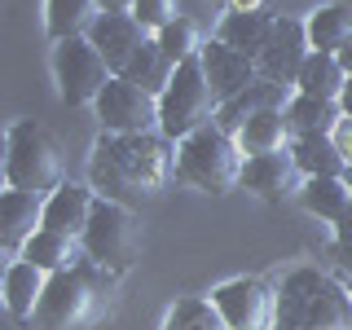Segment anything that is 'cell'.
<instances>
[{"label": "cell", "instance_id": "cell-20", "mask_svg": "<svg viewBox=\"0 0 352 330\" xmlns=\"http://www.w3.org/2000/svg\"><path fill=\"white\" fill-rule=\"evenodd\" d=\"M286 119H291L295 137H335V128L344 124V106L339 102H322V97H304L295 93L291 106H286Z\"/></svg>", "mask_w": 352, "mask_h": 330}, {"label": "cell", "instance_id": "cell-33", "mask_svg": "<svg viewBox=\"0 0 352 330\" xmlns=\"http://www.w3.org/2000/svg\"><path fill=\"white\" fill-rule=\"evenodd\" d=\"M97 9H102V14H132L137 0H97Z\"/></svg>", "mask_w": 352, "mask_h": 330}, {"label": "cell", "instance_id": "cell-28", "mask_svg": "<svg viewBox=\"0 0 352 330\" xmlns=\"http://www.w3.org/2000/svg\"><path fill=\"white\" fill-rule=\"evenodd\" d=\"M172 75H176V62L159 49V40L150 36V40L137 49V58L128 62L124 80L141 84V88H146V93H154V97H163V93H168V84H172Z\"/></svg>", "mask_w": 352, "mask_h": 330}, {"label": "cell", "instance_id": "cell-15", "mask_svg": "<svg viewBox=\"0 0 352 330\" xmlns=\"http://www.w3.org/2000/svg\"><path fill=\"white\" fill-rule=\"evenodd\" d=\"M291 97H295V88L273 84V80H256L247 93H238L234 102H225V106L216 110V128H225L229 137H238L247 119L264 115V110H286V106H291Z\"/></svg>", "mask_w": 352, "mask_h": 330}, {"label": "cell", "instance_id": "cell-19", "mask_svg": "<svg viewBox=\"0 0 352 330\" xmlns=\"http://www.w3.org/2000/svg\"><path fill=\"white\" fill-rule=\"evenodd\" d=\"M44 291H49V273L44 269H36L31 260L9 264V273H5V304H9V313H14L18 322H27V317L40 313Z\"/></svg>", "mask_w": 352, "mask_h": 330}, {"label": "cell", "instance_id": "cell-35", "mask_svg": "<svg viewBox=\"0 0 352 330\" xmlns=\"http://www.w3.org/2000/svg\"><path fill=\"white\" fill-rule=\"evenodd\" d=\"M335 242H352V207H348V216L335 225Z\"/></svg>", "mask_w": 352, "mask_h": 330}, {"label": "cell", "instance_id": "cell-37", "mask_svg": "<svg viewBox=\"0 0 352 330\" xmlns=\"http://www.w3.org/2000/svg\"><path fill=\"white\" fill-rule=\"evenodd\" d=\"M339 106H344V115L352 119V75H348V84H344V97H339Z\"/></svg>", "mask_w": 352, "mask_h": 330}, {"label": "cell", "instance_id": "cell-17", "mask_svg": "<svg viewBox=\"0 0 352 330\" xmlns=\"http://www.w3.org/2000/svg\"><path fill=\"white\" fill-rule=\"evenodd\" d=\"M93 207H97V190H84V185H58V190L44 198V229L84 238L88 220H93Z\"/></svg>", "mask_w": 352, "mask_h": 330}, {"label": "cell", "instance_id": "cell-11", "mask_svg": "<svg viewBox=\"0 0 352 330\" xmlns=\"http://www.w3.org/2000/svg\"><path fill=\"white\" fill-rule=\"evenodd\" d=\"M308 53H313V44H308V22L278 14L273 36H269V44H264V53L256 58L260 80L295 88V80H300V71H304V62H308Z\"/></svg>", "mask_w": 352, "mask_h": 330}, {"label": "cell", "instance_id": "cell-40", "mask_svg": "<svg viewBox=\"0 0 352 330\" xmlns=\"http://www.w3.org/2000/svg\"><path fill=\"white\" fill-rule=\"evenodd\" d=\"M348 291H352V286H348Z\"/></svg>", "mask_w": 352, "mask_h": 330}, {"label": "cell", "instance_id": "cell-12", "mask_svg": "<svg viewBox=\"0 0 352 330\" xmlns=\"http://www.w3.org/2000/svg\"><path fill=\"white\" fill-rule=\"evenodd\" d=\"M242 185L256 198H264V203H282L286 194L304 190V172L295 163L291 146H286V150H273V154H251L247 168H242Z\"/></svg>", "mask_w": 352, "mask_h": 330}, {"label": "cell", "instance_id": "cell-25", "mask_svg": "<svg viewBox=\"0 0 352 330\" xmlns=\"http://www.w3.org/2000/svg\"><path fill=\"white\" fill-rule=\"evenodd\" d=\"M308 44L313 53H344L352 44V9L348 5H322L317 14H308Z\"/></svg>", "mask_w": 352, "mask_h": 330}, {"label": "cell", "instance_id": "cell-24", "mask_svg": "<svg viewBox=\"0 0 352 330\" xmlns=\"http://www.w3.org/2000/svg\"><path fill=\"white\" fill-rule=\"evenodd\" d=\"M344 84H348V71L339 66L335 53H308L300 80H295V93L322 97V102H339V97H344Z\"/></svg>", "mask_w": 352, "mask_h": 330}, {"label": "cell", "instance_id": "cell-36", "mask_svg": "<svg viewBox=\"0 0 352 330\" xmlns=\"http://www.w3.org/2000/svg\"><path fill=\"white\" fill-rule=\"evenodd\" d=\"M229 9H242V14H251V9H264V0H229Z\"/></svg>", "mask_w": 352, "mask_h": 330}, {"label": "cell", "instance_id": "cell-38", "mask_svg": "<svg viewBox=\"0 0 352 330\" xmlns=\"http://www.w3.org/2000/svg\"><path fill=\"white\" fill-rule=\"evenodd\" d=\"M339 66H344V71L352 75V44H348V49H344V53H339Z\"/></svg>", "mask_w": 352, "mask_h": 330}, {"label": "cell", "instance_id": "cell-31", "mask_svg": "<svg viewBox=\"0 0 352 330\" xmlns=\"http://www.w3.org/2000/svg\"><path fill=\"white\" fill-rule=\"evenodd\" d=\"M132 18L141 22V27L150 31V36H159L168 22H176V0H137V9H132Z\"/></svg>", "mask_w": 352, "mask_h": 330}, {"label": "cell", "instance_id": "cell-2", "mask_svg": "<svg viewBox=\"0 0 352 330\" xmlns=\"http://www.w3.org/2000/svg\"><path fill=\"white\" fill-rule=\"evenodd\" d=\"M115 282H119V273L102 269L84 251V260L75 269L49 273V291L40 300L36 330H80L88 322H97L102 308L110 304V295H115Z\"/></svg>", "mask_w": 352, "mask_h": 330}, {"label": "cell", "instance_id": "cell-3", "mask_svg": "<svg viewBox=\"0 0 352 330\" xmlns=\"http://www.w3.org/2000/svg\"><path fill=\"white\" fill-rule=\"evenodd\" d=\"M273 330H352V291L322 269H291L278 286Z\"/></svg>", "mask_w": 352, "mask_h": 330}, {"label": "cell", "instance_id": "cell-7", "mask_svg": "<svg viewBox=\"0 0 352 330\" xmlns=\"http://www.w3.org/2000/svg\"><path fill=\"white\" fill-rule=\"evenodd\" d=\"M80 242H84L88 260H97L102 269L119 273V278L141 260V225H137V216H132V207L110 203V198H97L93 220H88Z\"/></svg>", "mask_w": 352, "mask_h": 330}, {"label": "cell", "instance_id": "cell-30", "mask_svg": "<svg viewBox=\"0 0 352 330\" xmlns=\"http://www.w3.org/2000/svg\"><path fill=\"white\" fill-rule=\"evenodd\" d=\"M154 40H159V49L168 53V58H172L176 66H181V62H194L198 53H203V40H198V27H194L190 18H176V22H168V27H163V31H159Z\"/></svg>", "mask_w": 352, "mask_h": 330}, {"label": "cell", "instance_id": "cell-14", "mask_svg": "<svg viewBox=\"0 0 352 330\" xmlns=\"http://www.w3.org/2000/svg\"><path fill=\"white\" fill-rule=\"evenodd\" d=\"M88 40L97 44V53L106 58V66L115 75H124L128 71V62L137 58V49L150 40V31L141 27L132 14H102L93 22V31H88Z\"/></svg>", "mask_w": 352, "mask_h": 330}, {"label": "cell", "instance_id": "cell-16", "mask_svg": "<svg viewBox=\"0 0 352 330\" xmlns=\"http://www.w3.org/2000/svg\"><path fill=\"white\" fill-rule=\"evenodd\" d=\"M44 229V194L5 190L0 198V242L5 251H22Z\"/></svg>", "mask_w": 352, "mask_h": 330}, {"label": "cell", "instance_id": "cell-1", "mask_svg": "<svg viewBox=\"0 0 352 330\" xmlns=\"http://www.w3.org/2000/svg\"><path fill=\"white\" fill-rule=\"evenodd\" d=\"M88 176H93L97 198L132 207L141 198H154L176 176V141H168L163 132H141V137L102 132L93 146Z\"/></svg>", "mask_w": 352, "mask_h": 330}, {"label": "cell", "instance_id": "cell-23", "mask_svg": "<svg viewBox=\"0 0 352 330\" xmlns=\"http://www.w3.org/2000/svg\"><path fill=\"white\" fill-rule=\"evenodd\" d=\"M300 203H304V212L339 225L352 207V185H348V176H313V181H304Z\"/></svg>", "mask_w": 352, "mask_h": 330}, {"label": "cell", "instance_id": "cell-10", "mask_svg": "<svg viewBox=\"0 0 352 330\" xmlns=\"http://www.w3.org/2000/svg\"><path fill=\"white\" fill-rule=\"evenodd\" d=\"M212 304L225 313L229 330H273L278 326V291L260 278H234L212 291Z\"/></svg>", "mask_w": 352, "mask_h": 330}, {"label": "cell", "instance_id": "cell-39", "mask_svg": "<svg viewBox=\"0 0 352 330\" xmlns=\"http://www.w3.org/2000/svg\"><path fill=\"white\" fill-rule=\"evenodd\" d=\"M348 185H352V168H348Z\"/></svg>", "mask_w": 352, "mask_h": 330}, {"label": "cell", "instance_id": "cell-27", "mask_svg": "<svg viewBox=\"0 0 352 330\" xmlns=\"http://www.w3.org/2000/svg\"><path fill=\"white\" fill-rule=\"evenodd\" d=\"M291 154L300 163L304 181H313V176H348V163L339 154L335 137H291Z\"/></svg>", "mask_w": 352, "mask_h": 330}, {"label": "cell", "instance_id": "cell-22", "mask_svg": "<svg viewBox=\"0 0 352 330\" xmlns=\"http://www.w3.org/2000/svg\"><path fill=\"white\" fill-rule=\"evenodd\" d=\"M22 260H31L36 269L44 273H62V269H75L84 260V242L71 238V234H53V229H40L36 238L22 247Z\"/></svg>", "mask_w": 352, "mask_h": 330}, {"label": "cell", "instance_id": "cell-29", "mask_svg": "<svg viewBox=\"0 0 352 330\" xmlns=\"http://www.w3.org/2000/svg\"><path fill=\"white\" fill-rule=\"evenodd\" d=\"M163 330H229V322L212 300H181L168 313Z\"/></svg>", "mask_w": 352, "mask_h": 330}, {"label": "cell", "instance_id": "cell-18", "mask_svg": "<svg viewBox=\"0 0 352 330\" xmlns=\"http://www.w3.org/2000/svg\"><path fill=\"white\" fill-rule=\"evenodd\" d=\"M273 22H278V14H269V9H251V14L229 9V14L220 18L216 40L229 44V49H238V53H247V58H260L269 36H273Z\"/></svg>", "mask_w": 352, "mask_h": 330}, {"label": "cell", "instance_id": "cell-9", "mask_svg": "<svg viewBox=\"0 0 352 330\" xmlns=\"http://www.w3.org/2000/svg\"><path fill=\"white\" fill-rule=\"evenodd\" d=\"M97 119H102V132H115V137H141V132H159V97L146 93L141 84L115 80L106 84V93L97 97Z\"/></svg>", "mask_w": 352, "mask_h": 330}, {"label": "cell", "instance_id": "cell-4", "mask_svg": "<svg viewBox=\"0 0 352 330\" xmlns=\"http://www.w3.org/2000/svg\"><path fill=\"white\" fill-rule=\"evenodd\" d=\"M242 168H247V154H242L238 137H229L225 128L207 124L194 137L176 141V176L190 181L203 194H229L242 185Z\"/></svg>", "mask_w": 352, "mask_h": 330}, {"label": "cell", "instance_id": "cell-34", "mask_svg": "<svg viewBox=\"0 0 352 330\" xmlns=\"http://www.w3.org/2000/svg\"><path fill=\"white\" fill-rule=\"evenodd\" d=\"M335 260L344 264V273H352V242H335Z\"/></svg>", "mask_w": 352, "mask_h": 330}, {"label": "cell", "instance_id": "cell-26", "mask_svg": "<svg viewBox=\"0 0 352 330\" xmlns=\"http://www.w3.org/2000/svg\"><path fill=\"white\" fill-rule=\"evenodd\" d=\"M291 119H286V110H264V115H256V119H247L242 124V132H238V146H242V154H273V150H286L291 146Z\"/></svg>", "mask_w": 352, "mask_h": 330}, {"label": "cell", "instance_id": "cell-21", "mask_svg": "<svg viewBox=\"0 0 352 330\" xmlns=\"http://www.w3.org/2000/svg\"><path fill=\"white\" fill-rule=\"evenodd\" d=\"M97 18H102L97 0H44V27H49L53 44L88 36Z\"/></svg>", "mask_w": 352, "mask_h": 330}, {"label": "cell", "instance_id": "cell-32", "mask_svg": "<svg viewBox=\"0 0 352 330\" xmlns=\"http://www.w3.org/2000/svg\"><path fill=\"white\" fill-rule=\"evenodd\" d=\"M335 146H339V154H344V163L352 168V119H344V124L335 128Z\"/></svg>", "mask_w": 352, "mask_h": 330}, {"label": "cell", "instance_id": "cell-13", "mask_svg": "<svg viewBox=\"0 0 352 330\" xmlns=\"http://www.w3.org/2000/svg\"><path fill=\"white\" fill-rule=\"evenodd\" d=\"M198 62H203L207 84H212V93L220 97V106H225V102H234L238 93H247V88L260 80V66H256V58H247V53L229 49V44H220V40L203 44Z\"/></svg>", "mask_w": 352, "mask_h": 330}, {"label": "cell", "instance_id": "cell-5", "mask_svg": "<svg viewBox=\"0 0 352 330\" xmlns=\"http://www.w3.org/2000/svg\"><path fill=\"white\" fill-rule=\"evenodd\" d=\"M216 110H220V97L212 93L207 84V71L203 62H181L168 84V93L159 97V132L168 141H185L194 137L198 128L216 124Z\"/></svg>", "mask_w": 352, "mask_h": 330}, {"label": "cell", "instance_id": "cell-6", "mask_svg": "<svg viewBox=\"0 0 352 330\" xmlns=\"http://www.w3.org/2000/svg\"><path fill=\"white\" fill-rule=\"evenodd\" d=\"M5 176L9 190H27V194H44L49 198L62 181V154L53 146V137L36 124H14L5 141Z\"/></svg>", "mask_w": 352, "mask_h": 330}, {"label": "cell", "instance_id": "cell-8", "mask_svg": "<svg viewBox=\"0 0 352 330\" xmlns=\"http://www.w3.org/2000/svg\"><path fill=\"white\" fill-rule=\"evenodd\" d=\"M53 80H58V93L66 106H97V97L115 80V71L97 53V44L80 36V40L53 44Z\"/></svg>", "mask_w": 352, "mask_h": 330}]
</instances>
